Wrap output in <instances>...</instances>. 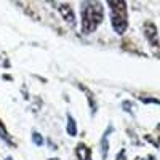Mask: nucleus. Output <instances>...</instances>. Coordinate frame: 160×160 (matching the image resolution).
I'll use <instances>...</instances> for the list:
<instances>
[{"mask_svg":"<svg viewBox=\"0 0 160 160\" xmlns=\"http://www.w3.org/2000/svg\"><path fill=\"white\" fill-rule=\"evenodd\" d=\"M68 120H69V123H68V131H69V135L74 136L75 133H77V128H75V122H74V118L71 115H68Z\"/></svg>","mask_w":160,"mask_h":160,"instance_id":"obj_6","label":"nucleus"},{"mask_svg":"<svg viewBox=\"0 0 160 160\" xmlns=\"http://www.w3.org/2000/svg\"><path fill=\"white\" fill-rule=\"evenodd\" d=\"M58 10H59L61 16L66 19V22H68L69 26H74V24H75V15H74V10H72L71 5H68V3H61Z\"/></svg>","mask_w":160,"mask_h":160,"instance_id":"obj_4","label":"nucleus"},{"mask_svg":"<svg viewBox=\"0 0 160 160\" xmlns=\"http://www.w3.org/2000/svg\"><path fill=\"white\" fill-rule=\"evenodd\" d=\"M111 8V24L114 31L122 35L128 29V8L125 0H108Z\"/></svg>","mask_w":160,"mask_h":160,"instance_id":"obj_2","label":"nucleus"},{"mask_svg":"<svg viewBox=\"0 0 160 160\" xmlns=\"http://www.w3.org/2000/svg\"><path fill=\"white\" fill-rule=\"evenodd\" d=\"M32 139H34V142H37L38 146H42V142H43V139H42V136H40V135H38V133H34V138H32Z\"/></svg>","mask_w":160,"mask_h":160,"instance_id":"obj_9","label":"nucleus"},{"mask_svg":"<svg viewBox=\"0 0 160 160\" xmlns=\"http://www.w3.org/2000/svg\"><path fill=\"white\" fill-rule=\"evenodd\" d=\"M101 146H102V158L108 157V149H109V142H108V133L102 136V141H101Z\"/></svg>","mask_w":160,"mask_h":160,"instance_id":"obj_7","label":"nucleus"},{"mask_svg":"<svg viewBox=\"0 0 160 160\" xmlns=\"http://www.w3.org/2000/svg\"><path fill=\"white\" fill-rule=\"evenodd\" d=\"M115 160H127V154H125V151H120L118 154H117V158Z\"/></svg>","mask_w":160,"mask_h":160,"instance_id":"obj_10","label":"nucleus"},{"mask_svg":"<svg viewBox=\"0 0 160 160\" xmlns=\"http://www.w3.org/2000/svg\"><path fill=\"white\" fill-rule=\"evenodd\" d=\"M104 19V8L99 0H85L82 3V32L91 34Z\"/></svg>","mask_w":160,"mask_h":160,"instance_id":"obj_1","label":"nucleus"},{"mask_svg":"<svg viewBox=\"0 0 160 160\" xmlns=\"http://www.w3.org/2000/svg\"><path fill=\"white\" fill-rule=\"evenodd\" d=\"M142 31H144V35H146V38H148V42H149L154 48H158L160 42H158V34H157V28H155V24H154V22H151V21H146V22H144Z\"/></svg>","mask_w":160,"mask_h":160,"instance_id":"obj_3","label":"nucleus"},{"mask_svg":"<svg viewBox=\"0 0 160 160\" xmlns=\"http://www.w3.org/2000/svg\"><path fill=\"white\" fill-rule=\"evenodd\" d=\"M0 138L5 139L7 142H10V141H11V139H10V136L7 135V130H5V127L2 125V122H0Z\"/></svg>","mask_w":160,"mask_h":160,"instance_id":"obj_8","label":"nucleus"},{"mask_svg":"<svg viewBox=\"0 0 160 160\" xmlns=\"http://www.w3.org/2000/svg\"><path fill=\"white\" fill-rule=\"evenodd\" d=\"M75 155L78 160H91V151L87 148L85 144H78L75 149Z\"/></svg>","mask_w":160,"mask_h":160,"instance_id":"obj_5","label":"nucleus"},{"mask_svg":"<svg viewBox=\"0 0 160 160\" xmlns=\"http://www.w3.org/2000/svg\"><path fill=\"white\" fill-rule=\"evenodd\" d=\"M51 160H58V158H51Z\"/></svg>","mask_w":160,"mask_h":160,"instance_id":"obj_11","label":"nucleus"},{"mask_svg":"<svg viewBox=\"0 0 160 160\" xmlns=\"http://www.w3.org/2000/svg\"><path fill=\"white\" fill-rule=\"evenodd\" d=\"M136 160H142V158H136Z\"/></svg>","mask_w":160,"mask_h":160,"instance_id":"obj_13","label":"nucleus"},{"mask_svg":"<svg viewBox=\"0 0 160 160\" xmlns=\"http://www.w3.org/2000/svg\"><path fill=\"white\" fill-rule=\"evenodd\" d=\"M7 160H13V158H7Z\"/></svg>","mask_w":160,"mask_h":160,"instance_id":"obj_12","label":"nucleus"}]
</instances>
